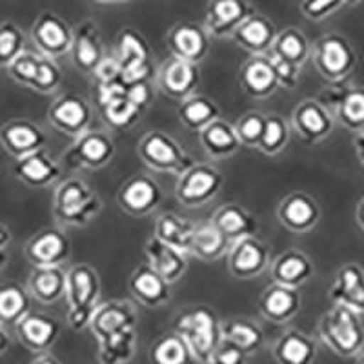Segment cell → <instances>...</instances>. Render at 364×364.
I'll list each match as a JSON object with an SVG mask.
<instances>
[{"label":"cell","mask_w":364,"mask_h":364,"mask_svg":"<svg viewBox=\"0 0 364 364\" xmlns=\"http://www.w3.org/2000/svg\"><path fill=\"white\" fill-rule=\"evenodd\" d=\"M90 330L99 344L100 364H129L139 341V317L128 301H106L97 308Z\"/></svg>","instance_id":"obj_1"},{"label":"cell","mask_w":364,"mask_h":364,"mask_svg":"<svg viewBox=\"0 0 364 364\" xmlns=\"http://www.w3.org/2000/svg\"><path fill=\"white\" fill-rule=\"evenodd\" d=\"M100 277L93 266L73 264L66 269V304L68 326L75 331L90 328L91 318L95 315L100 302Z\"/></svg>","instance_id":"obj_2"},{"label":"cell","mask_w":364,"mask_h":364,"mask_svg":"<svg viewBox=\"0 0 364 364\" xmlns=\"http://www.w3.org/2000/svg\"><path fill=\"white\" fill-rule=\"evenodd\" d=\"M102 211V200L82 178H63L53 193V215L63 226H87Z\"/></svg>","instance_id":"obj_3"},{"label":"cell","mask_w":364,"mask_h":364,"mask_svg":"<svg viewBox=\"0 0 364 364\" xmlns=\"http://www.w3.org/2000/svg\"><path fill=\"white\" fill-rule=\"evenodd\" d=\"M318 339L336 355L352 359L364 350V326L360 315L346 306L333 304L318 321Z\"/></svg>","instance_id":"obj_4"},{"label":"cell","mask_w":364,"mask_h":364,"mask_svg":"<svg viewBox=\"0 0 364 364\" xmlns=\"http://www.w3.org/2000/svg\"><path fill=\"white\" fill-rule=\"evenodd\" d=\"M175 333L184 339L199 364H208L223 343L220 321L210 308H191L175 318Z\"/></svg>","instance_id":"obj_5"},{"label":"cell","mask_w":364,"mask_h":364,"mask_svg":"<svg viewBox=\"0 0 364 364\" xmlns=\"http://www.w3.org/2000/svg\"><path fill=\"white\" fill-rule=\"evenodd\" d=\"M136 154L151 170L177 175V177H181L197 162L173 136L164 132L144 133L136 144Z\"/></svg>","instance_id":"obj_6"},{"label":"cell","mask_w":364,"mask_h":364,"mask_svg":"<svg viewBox=\"0 0 364 364\" xmlns=\"http://www.w3.org/2000/svg\"><path fill=\"white\" fill-rule=\"evenodd\" d=\"M6 71L11 80L41 95H50L63 82V71L55 58L46 57L37 50H26L6 68Z\"/></svg>","instance_id":"obj_7"},{"label":"cell","mask_w":364,"mask_h":364,"mask_svg":"<svg viewBox=\"0 0 364 364\" xmlns=\"http://www.w3.org/2000/svg\"><path fill=\"white\" fill-rule=\"evenodd\" d=\"M117 154L112 135L100 129H87L73 139L70 148L64 151L60 164L68 170H102L113 161Z\"/></svg>","instance_id":"obj_8"},{"label":"cell","mask_w":364,"mask_h":364,"mask_svg":"<svg viewBox=\"0 0 364 364\" xmlns=\"http://www.w3.org/2000/svg\"><path fill=\"white\" fill-rule=\"evenodd\" d=\"M317 71L328 82H343L357 66V53L346 37L328 33L315 42L311 50Z\"/></svg>","instance_id":"obj_9"},{"label":"cell","mask_w":364,"mask_h":364,"mask_svg":"<svg viewBox=\"0 0 364 364\" xmlns=\"http://www.w3.org/2000/svg\"><path fill=\"white\" fill-rule=\"evenodd\" d=\"M129 84L124 79L108 84H95V104L102 112L109 126L117 129H128L139 122L146 109L141 108L129 97Z\"/></svg>","instance_id":"obj_10"},{"label":"cell","mask_w":364,"mask_h":364,"mask_svg":"<svg viewBox=\"0 0 364 364\" xmlns=\"http://www.w3.org/2000/svg\"><path fill=\"white\" fill-rule=\"evenodd\" d=\"M223 184V173L215 166L195 162L190 170L178 177L175 197L184 208H200L215 199Z\"/></svg>","instance_id":"obj_11"},{"label":"cell","mask_w":364,"mask_h":364,"mask_svg":"<svg viewBox=\"0 0 364 364\" xmlns=\"http://www.w3.org/2000/svg\"><path fill=\"white\" fill-rule=\"evenodd\" d=\"M117 58L122 68V79L128 84L146 82L154 75V60L148 42L139 31L126 28L117 41Z\"/></svg>","instance_id":"obj_12"},{"label":"cell","mask_w":364,"mask_h":364,"mask_svg":"<svg viewBox=\"0 0 364 364\" xmlns=\"http://www.w3.org/2000/svg\"><path fill=\"white\" fill-rule=\"evenodd\" d=\"M321 102L331 112L336 122L352 132H364V87L343 82H331L323 91Z\"/></svg>","instance_id":"obj_13"},{"label":"cell","mask_w":364,"mask_h":364,"mask_svg":"<svg viewBox=\"0 0 364 364\" xmlns=\"http://www.w3.org/2000/svg\"><path fill=\"white\" fill-rule=\"evenodd\" d=\"M31 42L38 53L50 58H60L71 53L73 28L57 13L44 11L31 26Z\"/></svg>","instance_id":"obj_14"},{"label":"cell","mask_w":364,"mask_h":364,"mask_svg":"<svg viewBox=\"0 0 364 364\" xmlns=\"http://www.w3.org/2000/svg\"><path fill=\"white\" fill-rule=\"evenodd\" d=\"M226 257L230 272L240 281L259 277L272 266L269 248L257 235L245 237V239L232 242Z\"/></svg>","instance_id":"obj_15"},{"label":"cell","mask_w":364,"mask_h":364,"mask_svg":"<svg viewBox=\"0 0 364 364\" xmlns=\"http://www.w3.org/2000/svg\"><path fill=\"white\" fill-rule=\"evenodd\" d=\"M48 119L58 132L77 139L90 129L91 120H93V108L84 97L66 93L55 99V102L48 109Z\"/></svg>","instance_id":"obj_16"},{"label":"cell","mask_w":364,"mask_h":364,"mask_svg":"<svg viewBox=\"0 0 364 364\" xmlns=\"http://www.w3.org/2000/svg\"><path fill=\"white\" fill-rule=\"evenodd\" d=\"M291 128L308 144H317L331 135L336 119L321 100H302L291 112Z\"/></svg>","instance_id":"obj_17"},{"label":"cell","mask_w":364,"mask_h":364,"mask_svg":"<svg viewBox=\"0 0 364 364\" xmlns=\"http://www.w3.org/2000/svg\"><path fill=\"white\" fill-rule=\"evenodd\" d=\"M119 206L133 217H146L157 210L162 200V188L148 175H135L120 186Z\"/></svg>","instance_id":"obj_18"},{"label":"cell","mask_w":364,"mask_h":364,"mask_svg":"<svg viewBox=\"0 0 364 364\" xmlns=\"http://www.w3.org/2000/svg\"><path fill=\"white\" fill-rule=\"evenodd\" d=\"M171 57L200 64L210 53V33L195 22H178L166 37Z\"/></svg>","instance_id":"obj_19"},{"label":"cell","mask_w":364,"mask_h":364,"mask_svg":"<svg viewBox=\"0 0 364 364\" xmlns=\"http://www.w3.org/2000/svg\"><path fill=\"white\" fill-rule=\"evenodd\" d=\"M157 84L162 93L171 99L184 100L195 95L200 84L199 64L182 58H168L157 73Z\"/></svg>","instance_id":"obj_20"},{"label":"cell","mask_w":364,"mask_h":364,"mask_svg":"<svg viewBox=\"0 0 364 364\" xmlns=\"http://www.w3.org/2000/svg\"><path fill=\"white\" fill-rule=\"evenodd\" d=\"M48 136L46 132L29 119H11L0 128V146L17 159L44 149Z\"/></svg>","instance_id":"obj_21"},{"label":"cell","mask_w":364,"mask_h":364,"mask_svg":"<svg viewBox=\"0 0 364 364\" xmlns=\"http://www.w3.org/2000/svg\"><path fill=\"white\" fill-rule=\"evenodd\" d=\"M277 217L294 233H308L318 224L321 206L306 191H291L279 203Z\"/></svg>","instance_id":"obj_22"},{"label":"cell","mask_w":364,"mask_h":364,"mask_svg":"<svg viewBox=\"0 0 364 364\" xmlns=\"http://www.w3.org/2000/svg\"><path fill=\"white\" fill-rule=\"evenodd\" d=\"M60 328L63 326L58 323V318L31 310L15 326V333L29 352L41 355V353H48V350L57 343Z\"/></svg>","instance_id":"obj_23"},{"label":"cell","mask_w":364,"mask_h":364,"mask_svg":"<svg viewBox=\"0 0 364 364\" xmlns=\"http://www.w3.org/2000/svg\"><path fill=\"white\" fill-rule=\"evenodd\" d=\"M24 252L33 266H64L71 255V245L64 232L48 228L28 240Z\"/></svg>","instance_id":"obj_24"},{"label":"cell","mask_w":364,"mask_h":364,"mask_svg":"<svg viewBox=\"0 0 364 364\" xmlns=\"http://www.w3.org/2000/svg\"><path fill=\"white\" fill-rule=\"evenodd\" d=\"M73 66L86 75H93L102 58L106 57L99 26L93 21L80 22L73 29V46H71Z\"/></svg>","instance_id":"obj_25"},{"label":"cell","mask_w":364,"mask_h":364,"mask_svg":"<svg viewBox=\"0 0 364 364\" xmlns=\"http://www.w3.org/2000/svg\"><path fill=\"white\" fill-rule=\"evenodd\" d=\"M64 166L55 161L46 149L17 159L13 166V175L29 188H48L55 182H60Z\"/></svg>","instance_id":"obj_26"},{"label":"cell","mask_w":364,"mask_h":364,"mask_svg":"<svg viewBox=\"0 0 364 364\" xmlns=\"http://www.w3.org/2000/svg\"><path fill=\"white\" fill-rule=\"evenodd\" d=\"M253 13L248 0H210L206 8V31L210 37H233L235 29Z\"/></svg>","instance_id":"obj_27"},{"label":"cell","mask_w":364,"mask_h":364,"mask_svg":"<svg viewBox=\"0 0 364 364\" xmlns=\"http://www.w3.org/2000/svg\"><path fill=\"white\" fill-rule=\"evenodd\" d=\"M330 299L333 304L346 306L355 314H364V268L355 262L341 266L330 286Z\"/></svg>","instance_id":"obj_28"},{"label":"cell","mask_w":364,"mask_h":364,"mask_svg":"<svg viewBox=\"0 0 364 364\" xmlns=\"http://www.w3.org/2000/svg\"><path fill=\"white\" fill-rule=\"evenodd\" d=\"M239 84L252 99H268L281 87L268 55H252L239 70Z\"/></svg>","instance_id":"obj_29"},{"label":"cell","mask_w":364,"mask_h":364,"mask_svg":"<svg viewBox=\"0 0 364 364\" xmlns=\"http://www.w3.org/2000/svg\"><path fill=\"white\" fill-rule=\"evenodd\" d=\"M144 257L146 264L151 266L170 284L181 281L190 266V261H188L190 255L178 252L173 246H168L155 235H151L144 242Z\"/></svg>","instance_id":"obj_30"},{"label":"cell","mask_w":364,"mask_h":364,"mask_svg":"<svg viewBox=\"0 0 364 364\" xmlns=\"http://www.w3.org/2000/svg\"><path fill=\"white\" fill-rule=\"evenodd\" d=\"M315 275L314 262L301 250H286L269 266V277L273 284L299 290Z\"/></svg>","instance_id":"obj_31"},{"label":"cell","mask_w":364,"mask_h":364,"mask_svg":"<svg viewBox=\"0 0 364 364\" xmlns=\"http://www.w3.org/2000/svg\"><path fill=\"white\" fill-rule=\"evenodd\" d=\"M129 291L146 308H162L171 299V284L149 264H141L129 277Z\"/></svg>","instance_id":"obj_32"},{"label":"cell","mask_w":364,"mask_h":364,"mask_svg":"<svg viewBox=\"0 0 364 364\" xmlns=\"http://www.w3.org/2000/svg\"><path fill=\"white\" fill-rule=\"evenodd\" d=\"M301 310V294L294 288L269 284L259 299V311L273 324H286Z\"/></svg>","instance_id":"obj_33"},{"label":"cell","mask_w":364,"mask_h":364,"mask_svg":"<svg viewBox=\"0 0 364 364\" xmlns=\"http://www.w3.org/2000/svg\"><path fill=\"white\" fill-rule=\"evenodd\" d=\"M277 28L268 17L253 11L233 33V41L252 55H266L277 38Z\"/></svg>","instance_id":"obj_34"},{"label":"cell","mask_w":364,"mask_h":364,"mask_svg":"<svg viewBox=\"0 0 364 364\" xmlns=\"http://www.w3.org/2000/svg\"><path fill=\"white\" fill-rule=\"evenodd\" d=\"M26 288L35 301L55 304L66 297V269L64 266H33Z\"/></svg>","instance_id":"obj_35"},{"label":"cell","mask_w":364,"mask_h":364,"mask_svg":"<svg viewBox=\"0 0 364 364\" xmlns=\"http://www.w3.org/2000/svg\"><path fill=\"white\" fill-rule=\"evenodd\" d=\"M200 146L211 159H230L240 149L242 142L239 139L235 126L224 119H217L210 126L199 132Z\"/></svg>","instance_id":"obj_36"},{"label":"cell","mask_w":364,"mask_h":364,"mask_svg":"<svg viewBox=\"0 0 364 364\" xmlns=\"http://www.w3.org/2000/svg\"><path fill=\"white\" fill-rule=\"evenodd\" d=\"M211 223L215 224L217 230L226 237L230 242H235L245 237L257 235L259 223L246 208L239 204H224L213 213Z\"/></svg>","instance_id":"obj_37"},{"label":"cell","mask_w":364,"mask_h":364,"mask_svg":"<svg viewBox=\"0 0 364 364\" xmlns=\"http://www.w3.org/2000/svg\"><path fill=\"white\" fill-rule=\"evenodd\" d=\"M273 357L279 364H314L317 343L299 330L284 331L273 346Z\"/></svg>","instance_id":"obj_38"},{"label":"cell","mask_w":364,"mask_h":364,"mask_svg":"<svg viewBox=\"0 0 364 364\" xmlns=\"http://www.w3.org/2000/svg\"><path fill=\"white\" fill-rule=\"evenodd\" d=\"M197 224L190 219L177 215V213H162L155 223L154 235L159 240L166 242L168 246H173L178 252L191 255V242H193Z\"/></svg>","instance_id":"obj_39"},{"label":"cell","mask_w":364,"mask_h":364,"mask_svg":"<svg viewBox=\"0 0 364 364\" xmlns=\"http://www.w3.org/2000/svg\"><path fill=\"white\" fill-rule=\"evenodd\" d=\"M31 294L28 288L11 281L0 286V324L15 328L31 311Z\"/></svg>","instance_id":"obj_40"},{"label":"cell","mask_w":364,"mask_h":364,"mask_svg":"<svg viewBox=\"0 0 364 364\" xmlns=\"http://www.w3.org/2000/svg\"><path fill=\"white\" fill-rule=\"evenodd\" d=\"M177 115L188 129L199 133L211 122L220 119V109L215 100H211L206 95H200V93H195V95L181 100Z\"/></svg>","instance_id":"obj_41"},{"label":"cell","mask_w":364,"mask_h":364,"mask_svg":"<svg viewBox=\"0 0 364 364\" xmlns=\"http://www.w3.org/2000/svg\"><path fill=\"white\" fill-rule=\"evenodd\" d=\"M220 331H223V341L242 350L246 355L259 352L264 343V331L261 330V326L246 318L224 321L220 323Z\"/></svg>","instance_id":"obj_42"},{"label":"cell","mask_w":364,"mask_h":364,"mask_svg":"<svg viewBox=\"0 0 364 364\" xmlns=\"http://www.w3.org/2000/svg\"><path fill=\"white\" fill-rule=\"evenodd\" d=\"M311 44L308 37L297 28H286L279 31L277 38L273 42L269 53L284 58L295 66H304L308 58L311 57Z\"/></svg>","instance_id":"obj_43"},{"label":"cell","mask_w":364,"mask_h":364,"mask_svg":"<svg viewBox=\"0 0 364 364\" xmlns=\"http://www.w3.org/2000/svg\"><path fill=\"white\" fill-rule=\"evenodd\" d=\"M232 242L217 230L213 223L197 224L193 242H191V255L199 257L203 261H217L220 257L228 255Z\"/></svg>","instance_id":"obj_44"},{"label":"cell","mask_w":364,"mask_h":364,"mask_svg":"<svg viewBox=\"0 0 364 364\" xmlns=\"http://www.w3.org/2000/svg\"><path fill=\"white\" fill-rule=\"evenodd\" d=\"M149 363L151 364H195L193 353L181 336L170 333L162 336L149 346Z\"/></svg>","instance_id":"obj_45"},{"label":"cell","mask_w":364,"mask_h":364,"mask_svg":"<svg viewBox=\"0 0 364 364\" xmlns=\"http://www.w3.org/2000/svg\"><path fill=\"white\" fill-rule=\"evenodd\" d=\"M288 142H290V124L279 115L266 117L264 133H262L261 144L257 149L261 154L273 157V155H279L281 151H284Z\"/></svg>","instance_id":"obj_46"},{"label":"cell","mask_w":364,"mask_h":364,"mask_svg":"<svg viewBox=\"0 0 364 364\" xmlns=\"http://www.w3.org/2000/svg\"><path fill=\"white\" fill-rule=\"evenodd\" d=\"M26 51V35L15 22H0V68H8Z\"/></svg>","instance_id":"obj_47"},{"label":"cell","mask_w":364,"mask_h":364,"mask_svg":"<svg viewBox=\"0 0 364 364\" xmlns=\"http://www.w3.org/2000/svg\"><path fill=\"white\" fill-rule=\"evenodd\" d=\"M266 126V117L259 112H250L245 117H240L239 122L235 124L237 133H239V139L242 142V146H248V148H259L262 139V133H264Z\"/></svg>","instance_id":"obj_48"},{"label":"cell","mask_w":364,"mask_h":364,"mask_svg":"<svg viewBox=\"0 0 364 364\" xmlns=\"http://www.w3.org/2000/svg\"><path fill=\"white\" fill-rule=\"evenodd\" d=\"M344 0H301V13L308 21L321 22L339 11Z\"/></svg>","instance_id":"obj_49"},{"label":"cell","mask_w":364,"mask_h":364,"mask_svg":"<svg viewBox=\"0 0 364 364\" xmlns=\"http://www.w3.org/2000/svg\"><path fill=\"white\" fill-rule=\"evenodd\" d=\"M272 63L273 70H275V75H277L279 86L284 87V90L291 91L299 86V80H301V66H295V64L288 63L284 58L277 57L273 53H266Z\"/></svg>","instance_id":"obj_50"},{"label":"cell","mask_w":364,"mask_h":364,"mask_svg":"<svg viewBox=\"0 0 364 364\" xmlns=\"http://www.w3.org/2000/svg\"><path fill=\"white\" fill-rule=\"evenodd\" d=\"M93 79H95V84H108L122 79V68H120L119 58H117L115 53L106 55L102 58V63L99 64V68L93 73Z\"/></svg>","instance_id":"obj_51"},{"label":"cell","mask_w":364,"mask_h":364,"mask_svg":"<svg viewBox=\"0 0 364 364\" xmlns=\"http://www.w3.org/2000/svg\"><path fill=\"white\" fill-rule=\"evenodd\" d=\"M246 357L248 355H246L242 350H239V348L233 346V344L223 341V343H220V346L217 348V352L213 353V357H211L210 363H213V364H245Z\"/></svg>","instance_id":"obj_52"},{"label":"cell","mask_w":364,"mask_h":364,"mask_svg":"<svg viewBox=\"0 0 364 364\" xmlns=\"http://www.w3.org/2000/svg\"><path fill=\"white\" fill-rule=\"evenodd\" d=\"M13 240V233L4 223H0V252H6L8 246L11 245Z\"/></svg>","instance_id":"obj_53"},{"label":"cell","mask_w":364,"mask_h":364,"mask_svg":"<svg viewBox=\"0 0 364 364\" xmlns=\"http://www.w3.org/2000/svg\"><path fill=\"white\" fill-rule=\"evenodd\" d=\"M353 148H355L357 159H359V162L364 168V132L357 133L355 135V139H353Z\"/></svg>","instance_id":"obj_54"},{"label":"cell","mask_w":364,"mask_h":364,"mask_svg":"<svg viewBox=\"0 0 364 364\" xmlns=\"http://www.w3.org/2000/svg\"><path fill=\"white\" fill-rule=\"evenodd\" d=\"M9 348V336L8 331H6V328L0 324V357L4 355L6 352H8Z\"/></svg>","instance_id":"obj_55"},{"label":"cell","mask_w":364,"mask_h":364,"mask_svg":"<svg viewBox=\"0 0 364 364\" xmlns=\"http://www.w3.org/2000/svg\"><path fill=\"white\" fill-rule=\"evenodd\" d=\"M29 364H63L57 357H53L51 353H41L35 360H31Z\"/></svg>","instance_id":"obj_56"},{"label":"cell","mask_w":364,"mask_h":364,"mask_svg":"<svg viewBox=\"0 0 364 364\" xmlns=\"http://www.w3.org/2000/svg\"><path fill=\"white\" fill-rule=\"evenodd\" d=\"M355 219H357V224H359V226H360V230H363V232H364V199L360 200L359 206H357Z\"/></svg>","instance_id":"obj_57"},{"label":"cell","mask_w":364,"mask_h":364,"mask_svg":"<svg viewBox=\"0 0 364 364\" xmlns=\"http://www.w3.org/2000/svg\"><path fill=\"white\" fill-rule=\"evenodd\" d=\"M8 262H9L8 252H0V272L8 266Z\"/></svg>","instance_id":"obj_58"},{"label":"cell","mask_w":364,"mask_h":364,"mask_svg":"<svg viewBox=\"0 0 364 364\" xmlns=\"http://www.w3.org/2000/svg\"><path fill=\"white\" fill-rule=\"evenodd\" d=\"M97 2H102V4H122V2H129V0H97Z\"/></svg>","instance_id":"obj_59"},{"label":"cell","mask_w":364,"mask_h":364,"mask_svg":"<svg viewBox=\"0 0 364 364\" xmlns=\"http://www.w3.org/2000/svg\"><path fill=\"white\" fill-rule=\"evenodd\" d=\"M359 2H363V0H344V4H350V6L359 4Z\"/></svg>","instance_id":"obj_60"},{"label":"cell","mask_w":364,"mask_h":364,"mask_svg":"<svg viewBox=\"0 0 364 364\" xmlns=\"http://www.w3.org/2000/svg\"><path fill=\"white\" fill-rule=\"evenodd\" d=\"M357 364H364V353H363V355H359V360H357Z\"/></svg>","instance_id":"obj_61"}]
</instances>
